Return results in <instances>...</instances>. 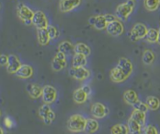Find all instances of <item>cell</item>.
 Wrapping results in <instances>:
<instances>
[{"label":"cell","instance_id":"cell-1","mask_svg":"<svg viewBox=\"0 0 160 134\" xmlns=\"http://www.w3.org/2000/svg\"><path fill=\"white\" fill-rule=\"evenodd\" d=\"M135 3L133 0H128L127 2L120 4L115 10V16L117 17L118 19H122L125 20L127 19L128 17L132 14V12L134 9Z\"/></svg>","mask_w":160,"mask_h":134},{"label":"cell","instance_id":"cell-2","mask_svg":"<svg viewBox=\"0 0 160 134\" xmlns=\"http://www.w3.org/2000/svg\"><path fill=\"white\" fill-rule=\"evenodd\" d=\"M85 124L86 118L79 114H76L69 117L67 121V128L71 132H81L84 131Z\"/></svg>","mask_w":160,"mask_h":134},{"label":"cell","instance_id":"cell-3","mask_svg":"<svg viewBox=\"0 0 160 134\" xmlns=\"http://www.w3.org/2000/svg\"><path fill=\"white\" fill-rule=\"evenodd\" d=\"M17 12H18V18L23 21L24 24H26L28 26L32 25V19L34 12L28 6H26L22 3H19L18 6V8H17Z\"/></svg>","mask_w":160,"mask_h":134},{"label":"cell","instance_id":"cell-4","mask_svg":"<svg viewBox=\"0 0 160 134\" xmlns=\"http://www.w3.org/2000/svg\"><path fill=\"white\" fill-rule=\"evenodd\" d=\"M42 97L46 105L53 104L57 98V91L52 85H45L42 88Z\"/></svg>","mask_w":160,"mask_h":134},{"label":"cell","instance_id":"cell-5","mask_svg":"<svg viewBox=\"0 0 160 134\" xmlns=\"http://www.w3.org/2000/svg\"><path fill=\"white\" fill-rule=\"evenodd\" d=\"M32 23L38 30L39 29H46L49 25L48 19L46 17V15L41 10H37L36 12H34L32 19Z\"/></svg>","mask_w":160,"mask_h":134},{"label":"cell","instance_id":"cell-6","mask_svg":"<svg viewBox=\"0 0 160 134\" xmlns=\"http://www.w3.org/2000/svg\"><path fill=\"white\" fill-rule=\"evenodd\" d=\"M105 30L107 31V33L110 35H112L113 37H118V36L123 34L124 27H123V25L120 19H116V20H113L112 22H109L107 24Z\"/></svg>","mask_w":160,"mask_h":134},{"label":"cell","instance_id":"cell-7","mask_svg":"<svg viewBox=\"0 0 160 134\" xmlns=\"http://www.w3.org/2000/svg\"><path fill=\"white\" fill-rule=\"evenodd\" d=\"M39 116L47 125H50L55 119V113L52 110L49 105H46V104L42 105L39 108Z\"/></svg>","mask_w":160,"mask_h":134},{"label":"cell","instance_id":"cell-8","mask_svg":"<svg viewBox=\"0 0 160 134\" xmlns=\"http://www.w3.org/2000/svg\"><path fill=\"white\" fill-rule=\"evenodd\" d=\"M146 32H147V27L144 24L136 23L132 27V29L130 33V38L133 42H136L140 39H144L145 37Z\"/></svg>","mask_w":160,"mask_h":134},{"label":"cell","instance_id":"cell-9","mask_svg":"<svg viewBox=\"0 0 160 134\" xmlns=\"http://www.w3.org/2000/svg\"><path fill=\"white\" fill-rule=\"evenodd\" d=\"M66 67V56L64 53L58 51L52 61V67L55 71H60Z\"/></svg>","mask_w":160,"mask_h":134},{"label":"cell","instance_id":"cell-10","mask_svg":"<svg viewBox=\"0 0 160 134\" xmlns=\"http://www.w3.org/2000/svg\"><path fill=\"white\" fill-rule=\"evenodd\" d=\"M108 113H109V110L107 106L101 103H95L91 105V114L95 118H98V119L104 118L108 115Z\"/></svg>","mask_w":160,"mask_h":134},{"label":"cell","instance_id":"cell-11","mask_svg":"<svg viewBox=\"0 0 160 134\" xmlns=\"http://www.w3.org/2000/svg\"><path fill=\"white\" fill-rule=\"evenodd\" d=\"M116 67H118L127 77H130V75L132 74V72L133 70L132 63L129 60L128 58H126V57H121L119 59V62H118V64H117Z\"/></svg>","mask_w":160,"mask_h":134},{"label":"cell","instance_id":"cell-12","mask_svg":"<svg viewBox=\"0 0 160 134\" xmlns=\"http://www.w3.org/2000/svg\"><path fill=\"white\" fill-rule=\"evenodd\" d=\"M70 73H71V76L78 81L87 80L90 76V71L85 67H76V68L72 67V69L70 70Z\"/></svg>","mask_w":160,"mask_h":134},{"label":"cell","instance_id":"cell-13","mask_svg":"<svg viewBox=\"0 0 160 134\" xmlns=\"http://www.w3.org/2000/svg\"><path fill=\"white\" fill-rule=\"evenodd\" d=\"M20 65L21 63L17 56L13 54L8 56V63L6 67H7V71L9 74H15L17 70L18 69V67H20Z\"/></svg>","mask_w":160,"mask_h":134},{"label":"cell","instance_id":"cell-14","mask_svg":"<svg viewBox=\"0 0 160 134\" xmlns=\"http://www.w3.org/2000/svg\"><path fill=\"white\" fill-rule=\"evenodd\" d=\"M80 4H81V0H60L59 8L61 12L66 13L78 8Z\"/></svg>","mask_w":160,"mask_h":134},{"label":"cell","instance_id":"cell-15","mask_svg":"<svg viewBox=\"0 0 160 134\" xmlns=\"http://www.w3.org/2000/svg\"><path fill=\"white\" fill-rule=\"evenodd\" d=\"M15 74L17 75V77H18L20 79H29L33 75V68L30 65L21 64Z\"/></svg>","mask_w":160,"mask_h":134},{"label":"cell","instance_id":"cell-16","mask_svg":"<svg viewBox=\"0 0 160 134\" xmlns=\"http://www.w3.org/2000/svg\"><path fill=\"white\" fill-rule=\"evenodd\" d=\"M129 77H127L126 75H124L119 68L117 67H113L111 71V80L113 83H123L124 81H126Z\"/></svg>","mask_w":160,"mask_h":134},{"label":"cell","instance_id":"cell-17","mask_svg":"<svg viewBox=\"0 0 160 134\" xmlns=\"http://www.w3.org/2000/svg\"><path fill=\"white\" fill-rule=\"evenodd\" d=\"M98 127H99V125L96 119H93V118L86 119L84 131L88 134H93L98 130Z\"/></svg>","mask_w":160,"mask_h":134},{"label":"cell","instance_id":"cell-18","mask_svg":"<svg viewBox=\"0 0 160 134\" xmlns=\"http://www.w3.org/2000/svg\"><path fill=\"white\" fill-rule=\"evenodd\" d=\"M144 38L146 39V41L148 43H151V44L158 43L159 42V31L157 29H154V28L147 29V32H146Z\"/></svg>","mask_w":160,"mask_h":134},{"label":"cell","instance_id":"cell-19","mask_svg":"<svg viewBox=\"0 0 160 134\" xmlns=\"http://www.w3.org/2000/svg\"><path fill=\"white\" fill-rule=\"evenodd\" d=\"M27 91H28L29 95L33 99H37L42 96V88L38 84H28Z\"/></svg>","mask_w":160,"mask_h":134},{"label":"cell","instance_id":"cell-20","mask_svg":"<svg viewBox=\"0 0 160 134\" xmlns=\"http://www.w3.org/2000/svg\"><path fill=\"white\" fill-rule=\"evenodd\" d=\"M88 94L84 91L83 88H79L76 90L73 94V99L76 102V104H83L88 99Z\"/></svg>","mask_w":160,"mask_h":134},{"label":"cell","instance_id":"cell-21","mask_svg":"<svg viewBox=\"0 0 160 134\" xmlns=\"http://www.w3.org/2000/svg\"><path fill=\"white\" fill-rule=\"evenodd\" d=\"M123 100L125 101L126 104H128L130 105H132L135 102L139 100V98H138V94L135 91L127 90L123 94Z\"/></svg>","mask_w":160,"mask_h":134},{"label":"cell","instance_id":"cell-22","mask_svg":"<svg viewBox=\"0 0 160 134\" xmlns=\"http://www.w3.org/2000/svg\"><path fill=\"white\" fill-rule=\"evenodd\" d=\"M88 63L87 60V56H85L84 55L81 54H77L75 53L74 57H73V62H72V66L73 67H85Z\"/></svg>","mask_w":160,"mask_h":134},{"label":"cell","instance_id":"cell-23","mask_svg":"<svg viewBox=\"0 0 160 134\" xmlns=\"http://www.w3.org/2000/svg\"><path fill=\"white\" fill-rule=\"evenodd\" d=\"M130 118H132V120H134L135 122H137L141 127H143V126H144V124H145L146 116H145V113H144V112H141V111H138V110L133 109V111L131 114Z\"/></svg>","mask_w":160,"mask_h":134},{"label":"cell","instance_id":"cell-24","mask_svg":"<svg viewBox=\"0 0 160 134\" xmlns=\"http://www.w3.org/2000/svg\"><path fill=\"white\" fill-rule=\"evenodd\" d=\"M74 52L77 53V54H81V55H84L85 56H90L91 54V49L90 47L84 44V43H78L76 46H75V49H74Z\"/></svg>","mask_w":160,"mask_h":134},{"label":"cell","instance_id":"cell-25","mask_svg":"<svg viewBox=\"0 0 160 134\" xmlns=\"http://www.w3.org/2000/svg\"><path fill=\"white\" fill-rule=\"evenodd\" d=\"M37 36H38V42L41 46H47L51 40L46 29H39L37 32Z\"/></svg>","mask_w":160,"mask_h":134},{"label":"cell","instance_id":"cell-26","mask_svg":"<svg viewBox=\"0 0 160 134\" xmlns=\"http://www.w3.org/2000/svg\"><path fill=\"white\" fill-rule=\"evenodd\" d=\"M108 22L106 20V19L104 17V15H98L95 16V20H94V24L93 27L98 30V31H102L106 29Z\"/></svg>","mask_w":160,"mask_h":134},{"label":"cell","instance_id":"cell-27","mask_svg":"<svg viewBox=\"0 0 160 134\" xmlns=\"http://www.w3.org/2000/svg\"><path fill=\"white\" fill-rule=\"evenodd\" d=\"M74 49H75L74 45L69 41H64V42L60 43L58 46V51L64 53V55L74 53Z\"/></svg>","mask_w":160,"mask_h":134},{"label":"cell","instance_id":"cell-28","mask_svg":"<svg viewBox=\"0 0 160 134\" xmlns=\"http://www.w3.org/2000/svg\"><path fill=\"white\" fill-rule=\"evenodd\" d=\"M127 128H128L129 133L141 134V132H142V127L137 122L132 120V118H129L128 119Z\"/></svg>","mask_w":160,"mask_h":134},{"label":"cell","instance_id":"cell-29","mask_svg":"<svg viewBox=\"0 0 160 134\" xmlns=\"http://www.w3.org/2000/svg\"><path fill=\"white\" fill-rule=\"evenodd\" d=\"M145 104H146L148 109H150L152 111H156V110H158L159 108V99L158 97H156V96H149V97H147Z\"/></svg>","mask_w":160,"mask_h":134},{"label":"cell","instance_id":"cell-30","mask_svg":"<svg viewBox=\"0 0 160 134\" xmlns=\"http://www.w3.org/2000/svg\"><path fill=\"white\" fill-rule=\"evenodd\" d=\"M111 134H129L128 128L124 124H116L111 129Z\"/></svg>","mask_w":160,"mask_h":134},{"label":"cell","instance_id":"cell-31","mask_svg":"<svg viewBox=\"0 0 160 134\" xmlns=\"http://www.w3.org/2000/svg\"><path fill=\"white\" fill-rule=\"evenodd\" d=\"M144 8L148 11H155L158 8L160 0H144Z\"/></svg>","mask_w":160,"mask_h":134},{"label":"cell","instance_id":"cell-32","mask_svg":"<svg viewBox=\"0 0 160 134\" xmlns=\"http://www.w3.org/2000/svg\"><path fill=\"white\" fill-rule=\"evenodd\" d=\"M142 60H143L144 64H145V65H151L154 62V60H155V54H154V52L152 50L146 49L144 52V54H143Z\"/></svg>","mask_w":160,"mask_h":134},{"label":"cell","instance_id":"cell-33","mask_svg":"<svg viewBox=\"0 0 160 134\" xmlns=\"http://www.w3.org/2000/svg\"><path fill=\"white\" fill-rule=\"evenodd\" d=\"M46 30H47V33H48L50 39H56L60 35V32L57 30V28L52 26V25H48Z\"/></svg>","mask_w":160,"mask_h":134},{"label":"cell","instance_id":"cell-34","mask_svg":"<svg viewBox=\"0 0 160 134\" xmlns=\"http://www.w3.org/2000/svg\"><path fill=\"white\" fill-rule=\"evenodd\" d=\"M132 106H133V109L138 110V111H141V112H144V113H146V112L149 110L148 107H147V105H146V104L140 100L135 102V103L132 105Z\"/></svg>","mask_w":160,"mask_h":134},{"label":"cell","instance_id":"cell-35","mask_svg":"<svg viewBox=\"0 0 160 134\" xmlns=\"http://www.w3.org/2000/svg\"><path fill=\"white\" fill-rule=\"evenodd\" d=\"M141 134H158V131L153 125H146L142 130Z\"/></svg>","mask_w":160,"mask_h":134},{"label":"cell","instance_id":"cell-36","mask_svg":"<svg viewBox=\"0 0 160 134\" xmlns=\"http://www.w3.org/2000/svg\"><path fill=\"white\" fill-rule=\"evenodd\" d=\"M4 123H5V126H6L7 128H8V129H11V128L13 127V125H14V122L12 121V119L8 117H7L5 118Z\"/></svg>","mask_w":160,"mask_h":134},{"label":"cell","instance_id":"cell-37","mask_svg":"<svg viewBox=\"0 0 160 134\" xmlns=\"http://www.w3.org/2000/svg\"><path fill=\"white\" fill-rule=\"evenodd\" d=\"M8 63V56L0 55V66H7Z\"/></svg>","mask_w":160,"mask_h":134},{"label":"cell","instance_id":"cell-38","mask_svg":"<svg viewBox=\"0 0 160 134\" xmlns=\"http://www.w3.org/2000/svg\"><path fill=\"white\" fill-rule=\"evenodd\" d=\"M104 17H105V19H106V20H107L108 23H109V22H112L113 20L118 19L115 15H112V14H104Z\"/></svg>","mask_w":160,"mask_h":134},{"label":"cell","instance_id":"cell-39","mask_svg":"<svg viewBox=\"0 0 160 134\" xmlns=\"http://www.w3.org/2000/svg\"><path fill=\"white\" fill-rule=\"evenodd\" d=\"M82 88L84 89V91H85V92H86V93H87L88 95L91 94V89H90V87H89L88 85H85V86H83Z\"/></svg>","mask_w":160,"mask_h":134},{"label":"cell","instance_id":"cell-40","mask_svg":"<svg viewBox=\"0 0 160 134\" xmlns=\"http://www.w3.org/2000/svg\"><path fill=\"white\" fill-rule=\"evenodd\" d=\"M0 134H4V131L1 127H0Z\"/></svg>","mask_w":160,"mask_h":134},{"label":"cell","instance_id":"cell-41","mask_svg":"<svg viewBox=\"0 0 160 134\" xmlns=\"http://www.w3.org/2000/svg\"><path fill=\"white\" fill-rule=\"evenodd\" d=\"M0 117H1V110H0Z\"/></svg>","mask_w":160,"mask_h":134},{"label":"cell","instance_id":"cell-42","mask_svg":"<svg viewBox=\"0 0 160 134\" xmlns=\"http://www.w3.org/2000/svg\"><path fill=\"white\" fill-rule=\"evenodd\" d=\"M133 1H134V0H133Z\"/></svg>","mask_w":160,"mask_h":134}]
</instances>
